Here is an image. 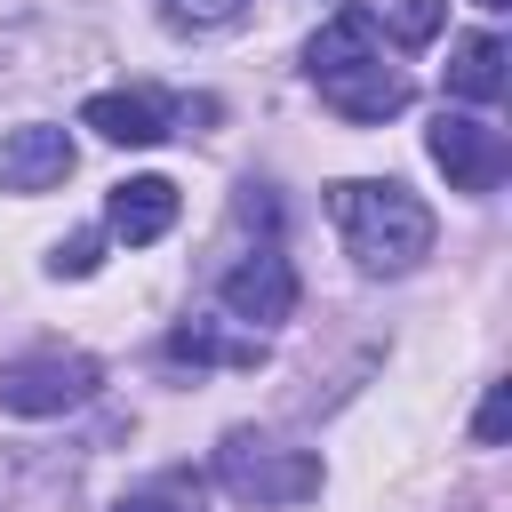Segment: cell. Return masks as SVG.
I'll return each mask as SVG.
<instances>
[{
  "label": "cell",
  "instance_id": "8",
  "mask_svg": "<svg viewBox=\"0 0 512 512\" xmlns=\"http://www.w3.org/2000/svg\"><path fill=\"white\" fill-rule=\"evenodd\" d=\"M80 128H96L104 144H160L168 136V112L144 88H104V96L80 104Z\"/></svg>",
  "mask_w": 512,
  "mask_h": 512
},
{
  "label": "cell",
  "instance_id": "16",
  "mask_svg": "<svg viewBox=\"0 0 512 512\" xmlns=\"http://www.w3.org/2000/svg\"><path fill=\"white\" fill-rule=\"evenodd\" d=\"M112 512H184V504H168V496H120Z\"/></svg>",
  "mask_w": 512,
  "mask_h": 512
},
{
  "label": "cell",
  "instance_id": "2",
  "mask_svg": "<svg viewBox=\"0 0 512 512\" xmlns=\"http://www.w3.org/2000/svg\"><path fill=\"white\" fill-rule=\"evenodd\" d=\"M216 480L240 504H304V496H320V456L312 448H288L272 432H224Z\"/></svg>",
  "mask_w": 512,
  "mask_h": 512
},
{
  "label": "cell",
  "instance_id": "14",
  "mask_svg": "<svg viewBox=\"0 0 512 512\" xmlns=\"http://www.w3.org/2000/svg\"><path fill=\"white\" fill-rule=\"evenodd\" d=\"M432 32H440V0H400V8H392V40L424 48Z\"/></svg>",
  "mask_w": 512,
  "mask_h": 512
},
{
  "label": "cell",
  "instance_id": "10",
  "mask_svg": "<svg viewBox=\"0 0 512 512\" xmlns=\"http://www.w3.org/2000/svg\"><path fill=\"white\" fill-rule=\"evenodd\" d=\"M504 64H512V48H504L496 32H464V40L448 48V96L496 104V96H504Z\"/></svg>",
  "mask_w": 512,
  "mask_h": 512
},
{
  "label": "cell",
  "instance_id": "7",
  "mask_svg": "<svg viewBox=\"0 0 512 512\" xmlns=\"http://www.w3.org/2000/svg\"><path fill=\"white\" fill-rule=\"evenodd\" d=\"M72 176V136L48 120H24L0 136V192H48Z\"/></svg>",
  "mask_w": 512,
  "mask_h": 512
},
{
  "label": "cell",
  "instance_id": "13",
  "mask_svg": "<svg viewBox=\"0 0 512 512\" xmlns=\"http://www.w3.org/2000/svg\"><path fill=\"white\" fill-rule=\"evenodd\" d=\"M504 432H512V384H488V400H480V416H472V440L496 448Z\"/></svg>",
  "mask_w": 512,
  "mask_h": 512
},
{
  "label": "cell",
  "instance_id": "1",
  "mask_svg": "<svg viewBox=\"0 0 512 512\" xmlns=\"http://www.w3.org/2000/svg\"><path fill=\"white\" fill-rule=\"evenodd\" d=\"M328 216H336V232H344V248H352L360 272L392 280V272H416L432 256V208L408 184H392V176H344V184H328Z\"/></svg>",
  "mask_w": 512,
  "mask_h": 512
},
{
  "label": "cell",
  "instance_id": "11",
  "mask_svg": "<svg viewBox=\"0 0 512 512\" xmlns=\"http://www.w3.org/2000/svg\"><path fill=\"white\" fill-rule=\"evenodd\" d=\"M168 360H224V368H256V360H264V344H256V336H216V328H200V320H192V328H176V336H168Z\"/></svg>",
  "mask_w": 512,
  "mask_h": 512
},
{
  "label": "cell",
  "instance_id": "9",
  "mask_svg": "<svg viewBox=\"0 0 512 512\" xmlns=\"http://www.w3.org/2000/svg\"><path fill=\"white\" fill-rule=\"evenodd\" d=\"M104 224H112V240H128V248L160 240V232L176 224V184H168V176H128V184H112Z\"/></svg>",
  "mask_w": 512,
  "mask_h": 512
},
{
  "label": "cell",
  "instance_id": "6",
  "mask_svg": "<svg viewBox=\"0 0 512 512\" xmlns=\"http://www.w3.org/2000/svg\"><path fill=\"white\" fill-rule=\"evenodd\" d=\"M224 312L232 320H248V328H272V320H288L296 312V264L280 256V248H248L232 272H224Z\"/></svg>",
  "mask_w": 512,
  "mask_h": 512
},
{
  "label": "cell",
  "instance_id": "4",
  "mask_svg": "<svg viewBox=\"0 0 512 512\" xmlns=\"http://www.w3.org/2000/svg\"><path fill=\"white\" fill-rule=\"evenodd\" d=\"M312 88H320V104H336V112H344V120H360V128H376V120L408 112V72H400V64H384V40H376V48H360L352 64L312 72Z\"/></svg>",
  "mask_w": 512,
  "mask_h": 512
},
{
  "label": "cell",
  "instance_id": "5",
  "mask_svg": "<svg viewBox=\"0 0 512 512\" xmlns=\"http://www.w3.org/2000/svg\"><path fill=\"white\" fill-rule=\"evenodd\" d=\"M432 160H440V176L456 192H496L504 184V136L488 120H472V112H440L432 120Z\"/></svg>",
  "mask_w": 512,
  "mask_h": 512
},
{
  "label": "cell",
  "instance_id": "3",
  "mask_svg": "<svg viewBox=\"0 0 512 512\" xmlns=\"http://www.w3.org/2000/svg\"><path fill=\"white\" fill-rule=\"evenodd\" d=\"M96 384H104V368L88 352H64V344L0 360V408L8 416H64V408L96 400Z\"/></svg>",
  "mask_w": 512,
  "mask_h": 512
},
{
  "label": "cell",
  "instance_id": "15",
  "mask_svg": "<svg viewBox=\"0 0 512 512\" xmlns=\"http://www.w3.org/2000/svg\"><path fill=\"white\" fill-rule=\"evenodd\" d=\"M168 8V24H192V32H208V24H232L248 0H160Z\"/></svg>",
  "mask_w": 512,
  "mask_h": 512
},
{
  "label": "cell",
  "instance_id": "12",
  "mask_svg": "<svg viewBox=\"0 0 512 512\" xmlns=\"http://www.w3.org/2000/svg\"><path fill=\"white\" fill-rule=\"evenodd\" d=\"M96 264H104V232H72V240L48 248V272H56V280H88Z\"/></svg>",
  "mask_w": 512,
  "mask_h": 512
},
{
  "label": "cell",
  "instance_id": "17",
  "mask_svg": "<svg viewBox=\"0 0 512 512\" xmlns=\"http://www.w3.org/2000/svg\"><path fill=\"white\" fill-rule=\"evenodd\" d=\"M472 8H488V16H496V8H512V0H472Z\"/></svg>",
  "mask_w": 512,
  "mask_h": 512
}]
</instances>
